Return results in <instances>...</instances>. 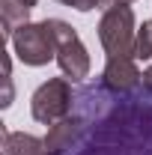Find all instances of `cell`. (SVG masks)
I'll return each instance as SVG.
<instances>
[{
  "label": "cell",
  "mask_w": 152,
  "mask_h": 155,
  "mask_svg": "<svg viewBox=\"0 0 152 155\" xmlns=\"http://www.w3.org/2000/svg\"><path fill=\"white\" fill-rule=\"evenodd\" d=\"M134 60H152V21H143L137 27L134 39Z\"/></svg>",
  "instance_id": "cell-9"
},
{
  "label": "cell",
  "mask_w": 152,
  "mask_h": 155,
  "mask_svg": "<svg viewBox=\"0 0 152 155\" xmlns=\"http://www.w3.org/2000/svg\"><path fill=\"white\" fill-rule=\"evenodd\" d=\"M57 3L72 6V9H78V12H90V9H95V6H98V0H57Z\"/></svg>",
  "instance_id": "cell-10"
},
{
  "label": "cell",
  "mask_w": 152,
  "mask_h": 155,
  "mask_svg": "<svg viewBox=\"0 0 152 155\" xmlns=\"http://www.w3.org/2000/svg\"><path fill=\"white\" fill-rule=\"evenodd\" d=\"M3 149H6V155H51L45 140H39L36 134L6 131V128H3Z\"/></svg>",
  "instance_id": "cell-7"
},
{
  "label": "cell",
  "mask_w": 152,
  "mask_h": 155,
  "mask_svg": "<svg viewBox=\"0 0 152 155\" xmlns=\"http://www.w3.org/2000/svg\"><path fill=\"white\" fill-rule=\"evenodd\" d=\"M48 30H51V39L57 45V66L60 72L69 78V81H84L90 75V51L87 45L81 42L78 30L63 18H45Z\"/></svg>",
  "instance_id": "cell-1"
},
{
  "label": "cell",
  "mask_w": 152,
  "mask_h": 155,
  "mask_svg": "<svg viewBox=\"0 0 152 155\" xmlns=\"http://www.w3.org/2000/svg\"><path fill=\"white\" fill-rule=\"evenodd\" d=\"M78 131H81V119L78 116H63L60 122H54L45 134V146L51 155H66V149H72Z\"/></svg>",
  "instance_id": "cell-6"
},
{
  "label": "cell",
  "mask_w": 152,
  "mask_h": 155,
  "mask_svg": "<svg viewBox=\"0 0 152 155\" xmlns=\"http://www.w3.org/2000/svg\"><path fill=\"white\" fill-rule=\"evenodd\" d=\"M12 51L24 66H48L51 60H57V45L51 39V30L45 21L39 24H24L12 36Z\"/></svg>",
  "instance_id": "cell-4"
},
{
  "label": "cell",
  "mask_w": 152,
  "mask_h": 155,
  "mask_svg": "<svg viewBox=\"0 0 152 155\" xmlns=\"http://www.w3.org/2000/svg\"><path fill=\"white\" fill-rule=\"evenodd\" d=\"M72 110V81L69 78H48L30 98V114L42 125H54Z\"/></svg>",
  "instance_id": "cell-3"
},
{
  "label": "cell",
  "mask_w": 152,
  "mask_h": 155,
  "mask_svg": "<svg viewBox=\"0 0 152 155\" xmlns=\"http://www.w3.org/2000/svg\"><path fill=\"white\" fill-rule=\"evenodd\" d=\"M24 24H30V6L24 0H0V27H3V36L12 42L15 30H21Z\"/></svg>",
  "instance_id": "cell-8"
},
{
  "label": "cell",
  "mask_w": 152,
  "mask_h": 155,
  "mask_svg": "<svg viewBox=\"0 0 152 155\" xmlns=\"http://www.w3.org/2000/svg\"><path fill=\"white\" fill-rule=\"evenodd\" d=\"M134 12L131 6H114L104 9V15L98 21V42L107 51V57H134Z\"/></svg>",
  "instance_id": "cell-2"
},
{
  "label": "cell",
  "mask_w": 152,
  "mask_h": 155,
  "mask_svg": "<svg viewBox=\"0 0 152 155\" xmlns=\"http://www.w3.org/2000/svg\"><path fill=\"white\" fill-rule=\"evenodd\" d=\"M24 3H27V6H30V9H33V6H36L39 0H24Z\"/></svg>",
  "instance_id": "cell-13"
},
{
  "label": "cell",
  "mask_w": 152,
  "mask_h": 155,
  "mask_svg": "<svg viewBox=\"0 0 152 155\" xmlns=\"http://www.w3.org/2000/svg\"><path fill=\"white\" fill-rule=\"evenodd\" d=\"M134 0H98V9H114V6H128Z\"/></svg>",
  "instance_id": "cell-12"
},
{
  "label": "cell",
  "mask_w": 152,
  "mask_h": 155,
  "mask_svg": "<svg viewBox=\"0 0 152 155\" xmlns=\"http://www.w3.org/2000/svg\"><path fill=\"white\" fill-rule=\"evenodd\" d=\"M140 69L134 57H107L104 69H101V87L111 90V93H131L134 87L140 84Z\"/></svg>",
  "instance_id": "cell-5"
},
{
  "label": "cell",
  "mask_w": 152,
  "mask_h": 155,
  "mask_svg": "<svg viewBox=\"0 0 152 155\" xmlns=\"http://www.w3.org/2000/svg\"><path fill=\"white\" fill-rule=\"evenodd\" d=\"M140 84H143V90L152 96V66H146V69H143V78H140Z\"/></svg>",
  "instance_id": "cell-11"
}]
</instances>
